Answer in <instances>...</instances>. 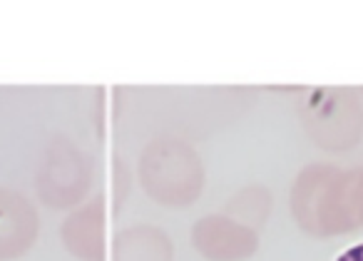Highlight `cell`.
Returning a JSON list of instances; mask_svg holds the SVG:
<instances>
[{
	"label": "cell",
	"instance_id": "1",
	"mask_svg": "<svg viewBox=\"0 0 363 261\" xmlns=\"http://www.w3.org/2000/svg\"><path fill=\"white\" fill-rule=\"evenodd\" d=\"M353 214L358 224H363V174L353 177Z\"/></svg>",
	"mask_w": 363,
	"mask_h": 261
},
{
	"label": "cell",
	"instance_id": "2",
	"mask_svg": "<svg viewBox=\"0 0 363 261\" xmlns=\"http://www.w3.org/2000/svg\"><path fill=\"white\" fill-rule=\"evenodd\" d=\"M336 261H363V244H356L351 249H346Z\"/></svg>",
	"mask_w": 363,
	"mask_h": 261
}]
</instances>
